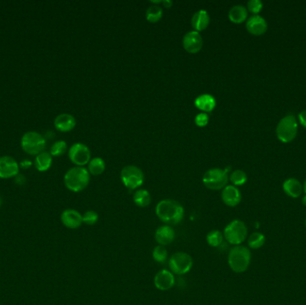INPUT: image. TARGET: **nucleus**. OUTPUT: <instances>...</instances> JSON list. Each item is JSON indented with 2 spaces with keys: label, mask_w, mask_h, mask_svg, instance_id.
I'll use <instances>...</instances> for the list:
<instances>
[{
  "label": "nucleus",
  "mask_w": 306,
  "mask_h": 305,
  "mask_svg": "<svg viewBox=\"0 0 306 305\" xmlns=\"http://www.w3.org/2000/svg\"><path fill=\"white\" fill-rule=\"evenodd\" d=\"M19 174V164L13 157H0V178L9 179Z\"/></svg>",
  "instance_id": "nucleus-11"
},
{
  "label": "nucleus",
  "mask_w": 306,
  "mask_h": 305,
  "mask_svg": "<svg viewBox=\"0 0 306 305\" xmlns=\"http://www.w3.org/2000/svg\"><path fill=\"white\" fill-rule=\"evenodd\" d=\"M283 191L289 197L298 198L303 194V184L296 178H289L283 183Z\"/></svg>",
  "instance_id": "nucleus-19"
},
{
  "label": "nucleus",
  "mask_w": 306,
  "mask_h": 305,
  "mask_svg": "<svg viewBox=\"0 0 306 305\" xmlns=\"http://www.w3.org/2000/svg\"><path fill=\"white\" fill-rule=\"evenodd\" d=\"M64 183L69 191L79 193L87 187L90 183V173L84 166H74L66 172Z\"/></svg>",
  "instance_id": "nucleus-2"
},
{
  "label": "nucleus",
  "mask_w": 306,
  "mask_h": 305,
  "mask_svg": "<svg viewBox=\"0 0 306 305\" xmlns=\"http://www.w3.org/2000/svg\"><path fill=\"white\" fill-rule=\"evenodd\" d=\"M105 167L106 165L104 160L101 158H94L89 162L88 171L92 176H100L104 172Z\"/></svg>",
  "instance_id": "nucleus-25"
},
{
  "label": "nucleus",
  "mask_w": 306,
  "mask_h": 305,
  "mask_svg": "<svg viewBox=\"0 0 306 305\" xmlns=\"http://www.w3.org/2000/svg\"><path fill=\"white\" fill-rule=\"evenodd\" d=\"M304 225H305V227H306V219H305V221H304Z\"/></svg>",
  "instance_id": "nucleus-42"
},
{
  "label": "nucleus",
  "mask_w": 306,
  "mask_h": 305,
  "mask_svg": "<svg viewBox=\"0 0 306 305\" xmlns=\"http://www.w3.org/2000/svg\"><path fill=\"white\" fill-rule=\"evenodd\" d=\"M230 180L235 186H240L246 183L247 175L243 170H235L230 175Z\"/></svg>",
  "instance_id": "nucleus-30"
},
{
  "label": "nucleus",
  "mask_w": 306,
  "mask_h": 305,
  "mask_svg": "<svg viewBox=\"0 0 306 305\" xmlns=\"http://www.w3.org/2000/svg\"><path fill=\"white\" fill-rule=\"evenodd\" d=\"M162 8L157 5H153L148 7L146 10V19L150 23H157L162 17Z\"/></svg>",
  "instance_id": "nucleus-28"
},
{
  "label": "nucleus",
  "mask_w": 306,
  "mask_h": 305,
  "mask_svg": "<svg viewBox=\"0 0 306 305\" xmlns=\"http://www.w3.org/2000/svg\"><path fill=\"white\" fill-rule=\"evenodd\" d=\"M15 183H17L19 184H24L25 183V177L23 175H19L15 177Z\"/></svg>",
  "instance_id": "nucleus-36"
},
{
  "label": "nucleus",
  "mask_w": 306,
  "mask_h": 305,
  "mask_svg": "<svg viewBox=\"0 0 306 305\" xmlns=\"http://www.w3.org/2000/svg\"><path fill=\"white\" fill-rule=\"evenodd\" d=\"M99 220V215L94 211H87L83 215V222L85 225H94Z\"/></svg>",
  "instance_id": "nucleus-32"
},
{
  "label": "nucleus",
  "mask_w": 306,
  "mask_h": 305,
  "mask_svg": "<svg viewBox=\"0 0 306 305\" xmlns=\"http://www.w3.org/2000/svg\"><path fill=\"white\" fill-rule=\"evenodd\" d=\"M228 179L230 177L226 170L212 168L206 171L205 174L203 175L202 183L209 190L218 191L226 187Z\"/></svg>",
  "instance_id": "nucleus-7"
},
{
  "label": "nucleus",
  "mask_w": 306,
  "mask_h": 305,
  "mask_svg": "<svg viewBox=\"0 0 306 305\" xmlns=\"http://www.w3.org/2000/svg\"><path fill=\"white\" fill-rule=\"evenodd\" d=\"M221 199L223 202L228 207H236L242 200V194L239 189L235 185H226L222 189Z\"/></svg>",
  "instance_id": "nucleus-17"
},
{
  "label": "nucleus",
  "mask_w": 306,
  "mask_h": 305,
  "mask_svg": "<svg viewBox=\"0 0 306 305\" xmlns=\"http://www.w3.org/2000/svg\"><path fill=\"white\" fill-rule=\"evenodd\" d=\"M183 46L188 53H198L203 47V39L202 35L200 34L198 31H189L184 36Z\"/></svg>",
  "instance_id": "nucleus-12"
},
{
  "label": "nucleus",
  "mask_w": 306,
  "mask_h": 305,
  "mask_svg": "<svg viewBox=\"0 0 306 305\" xmlns=\"http://www.w3.org/2000/svg\"><path fill=\"white\" fill-rule=\"evenodd\" d=\"M298 132V122L293 115H288L278 122L276 134L278 140L284 143L292 142Z\"/></svg>",
  "instance_id": "nucleus-5"
},
{
  "label": "nucleus",
  "mask_w": 306,
  "mask_h": 305,
  "mask_svg": "<svg viewBox=\"0 0 306 305\" xmlns=\"http://www.w3.org/2000/svg\"><path fill=\"white\" fill-rule=\"evenodd\" d=\"M302 202H303V204L304 206H306V194L303 196V199H302Z\"/></svg>",
  "instance_id": "nucleus-39"
},
{
  "label": "nucleus",
  "mask_w": 306,
  "mask_h": 305,
  "mask_svg": "<svg viewBox=\"0 0 306 305\" xmlns=\"http://www.w3.org/2000/svg\"><path fill=\"white\" fill-rule=\"evenodd\" d=\"M133 202L136 206L140 208H145L148 207L151 202V196L149 192L145 189H139L133 194Z\"/></svg>",
  "instance_id": "nucleus-24"
},
{
  "label": "nucleus",
  "mask_w": 306,
  "mask_h": 305,
  "mask_svg": "<svg viewBox=\"0 0 306 305\" xmlns=\"http://www.w3.org/2000/svg\"><path fill=\"white\" fill-rule=\"evenodd\" d=\"M209 120V116L204 112H202V113H200L195 117V124L200 127H204V126L208 125Z\"/></svg>",
  "instance_id": "nucleus-34"
},
{
  "label": "nucleus",
  "mask_w": 306,
  "mask_h": 305,
  "mask_svg": "<svg viewBox=\"0 0 306 305\" xmlns=\"http://www.w3.org/2000/svg\"><path fill=\"white\" fill-rule=\"evenodd\" d=\"M52 156L48 151H42L35 158L34 165L36 169L40 172H45L52 165Z\"/></svg>",
  "instance_id": "nucleus-23"
},
{
  "label": "nucleus",
  "mask_w": 306,
  "mask_h": 305,
  "mask_svg": "<svg viewBox=\"0 0 306 305\" xmlns=\"http://www.w3.org/2000/svg\"><path fill=\"white\" fill-rule=\"evenodd\" d=\"M245 27L247 31L251 34L254 36H261L267 31L268 25L264 18L259 14H255L248 18Z\"/></svg>",
  "instance_id": "nucleus-15"
},
{
  "label": "nucleus",
  "mask_w": 306,
  "mask_h": 305,
  "mask_svg": "<svg viewBox=\"0 0 306 305\" xmlns=\"http://www.w3.org/2000/svg\"><path fill=\"white\" fill-rule=\"evenodd\" d=\"M303 192H304V193H305V194H306V180L304 181V183H303Z\"/></svg>",
  "instance_id": "nucleus-40"
},
{
  "label": "nucleus",
  "mask_w": 306,
  "mask_h": 305,
  "mask_svg": "<svg viewBox=\"0 0 306 305\" xmlns=\"http://www.w3.org/2000/svg\"><path fill=\"white\" fill-rule=\"evenodd\" d=\"M31 163L28 160H25L24 161L23 163H21L22 167H24V168H27V167H30L31 166Z\"/></svg>",
  "instance_id": "nucleus-38"
},
{
  "label": "nucleus",
  "mask_w": 306,
  "mask_h": 305,
  "mask_svg": "<svg viewBox=\"0 0 306 305\" xmlns=\"http://www.w3.org/2000/svg\"><path fill=\"white\" fill-rule=\"evenodd\" d=\"M76 125V120L72 115L67 113L60 114L55 118L54 125L60 132H67L72 131Z\"/></svg>",
  "instance_id": "nucleus-18"
},
{
  "label": "nucleus",
  "mask_w": 306,
  "mask_h": 305,
  "mask_svg": "<svg viewBox=\"0 0 306 305\" xmlns=\"http://www.w3.org/2000/svg\"><path fill=\"white\" fill-rule=\"evenodd\" d=\"M252 260V253L248 247L237 245L230 249L227 262L230 268L236 273H243L248 270Z\"/></svg>",
  "instance_id": "nucleus-3"
},
{
  "label": "nucleus",
  "mask_w": 306,
  "mask_h": 305,
  "mask_svg": "<svg viewBox=\"0 0 306 305\" xmlns=\"http://www.w3.org/2000/svg\"><path fill=\"white\" fill-rule=\"evenodd\" d=\"M248 16V10L247 8L242 5H237L230 8L228 13V18L230 21L234 24H242L247 19Z\"/></svg>",
  "instance_id": "nucleus-22"
},
{
  "label": "nucleus",
  "mask_w": 306,
  "mask_h": 305,
  "mask_svg": "<svg viewBox=\"0 0 306 305\" xmlns=\"http://www.w3.org/2000/svg\"><path fill=\"white\" fill-rule=\"evenodd\" d=\"M21 147L25 153L31 156H37L40 153L44 151L46 140L41 134L30 131L25 132L22 137Z\"/></svg>",
  "instance_id": "nucleus-6"
},
{
  "label": "nucleus",
  "mask_w": 306,
  "mask_h": 305,
  "mask_svg": "<svg viewBox=\"0 0 306 305\" xmlns=\"http://www.w3.org/2000/svg\"><path fill=\"white\" fill-rule=\"evenodd\" d=\"M194 265L193 258L188 253L184 252L175 253L168 260L169 271L174 275L186 274L191 271Z\"/></svg>",
  "instance_id": "nucleus-8"
},
{
  "label": "nucleus",
  "mask_w": 306,
  "mask_h": 305,
  "mask_svg": "<svg viewBox=\"0 0 306 305\" xmlns=\"http://www.w3.org/2000/svg\"><path fill=\"white\" fill-rule=\"evenodd\" d=\"M2 203H3V201H2V198L0 197V207H1Z\"/></svg>",
  "instance_id": "nucleus-41"
},
{
  "label": "nucleus",
  "mask_w": 306,
  "mask_h": 305,
  "mask_svg": "<svg viewBox=\"0 0 306 305\" xmlns=\"http://www.w3.org/2000/svg\"><path fill=\"white\" fill-rule=\"evenodd\" d=\"M215 98L209 94H202L195 99V105L196 108L204 113L212 112L216 107Z\"/></svg>",
  "instance_id": "nucleus-21"
},
{
  "label": "nucleus",
  "mask_w": 306,
  "mask_h": 305,
  "mask_svg": "<svg viewBox=\"0 0 306 305\" xmlns=\"http://www.w3.org/2000/svg\"><path fill=\"white\" fill-rule=\"evenodd\" d=\"M155 240L159 245L167 246L174 242L176 233L171 225H160L155 231Z\"/></svg>",
  "instance_id": "nucleus-16"
},
{
  "label": "nucleus",
  "mask_w": 306,
  "mask_h": 305,
  "mask_svg": "<svg viewBox=\"0 0 306 305\" xmlns=\"http://www.w3.org/2000/svg\"><path fill=\"white\" fill-rule=\"evenodd\" d=\"M206 240H207V243L209 246L216 248V247L220 246L222 244L223 241L225 240V238H224L222 232H220L219 230H213V231L208 233V235L206 236Z\"/></svg>",
  "instance_id": "nucleus-27"
},
{
  "label": "nucleus",
  "mask_w": 306,
  "mask_h": 305,
  "mask_svg": "<svg viewBox=\"0 0 306 305\" xmlns=\"http://www.w3.org/2000/svg\"><path fill=\"white\" fill-rule=\"evenodd\" d=\"M69 159L76 166H84L91 161V151L87 146L77 142L71 146L68 150Z\"/></svg>",
  "instance_id": "nucleus-10"
},
{
  "label": "nucleus",
  "mask_w": 306,
  "mask_h": 305,
  "mask_svg": "<svg viewBox=\"0 0 306 305\" xmlns=\"http://www.w3.org/2000/svg\"><path fill=\"white\" fill-rule=\"evenodd\" d=\"M298 119H299L301 125L306 128V110L301 111L298 115Z\"/></svg>",
  "instance_id": "nucleus-35"
},
{
  "label": "nucleus",
  "mask_w": 306,
  "mask_h": 305,
  "mask_svg": "<svg viewBox=\"0 0 306 305\" xmlns=\"http://www.w3.org/2000/svg\"><path fill=\"white\" fill-rule=\"evenodd\" d=\"M156 215L165 225H178L184 219V208L180 202L172 199L160 201L156 206Z\"/></svg>",
  "instance_id": "nucleus-1"
},
{
  "label": "nucleus",
  "mask_w": 306,
  "mask_h": 305,
  "mask_svg": "<svg viewBox=\"0 0 306 305\" xmlns=\"http://www.w3.org/2000/svg\"><path fill=\"white\" fill-rule=\"evenodd\" d=\"M167 257H168V252L166 247L162 245H157L156 247H154L152 251V258L156 262L164 263L167 261Z\"/></svg>",
  "instance_id": "nucleus-29"
},
{
  "label": "nucleus",
  "mask_w": 306,
  "mask_h": 305,
  "mask_svg": "<svg viewBox=\"0 0 306 305\" xmlns=\"http://www.w3.org/2000/svg\"><path fill=\"white\" fill-rule=\"evenodd\" d=\"M161 4L163 5L164 7H167V8H170L172 7V5H173V2L170 1V0H164Z\"/></svg>",
  "instance_id": "nucleus-37"
},
{
  "label": "nucleus",
  "mask_w": 306,
  "mask_h": 305,
  "mask_svg": "<svg viewBox=\"0 0 306 305\" xmlns=\"http://www.w3.org/2000/svg\"><path fill=\"white\" fill-rule=\"evenodd\" d=\"M262 7H263V4L260 0H250L247 3V10L251 12L252 14H254V15L260 14L262 10Z\"/></svg>",
  "instance_id": "nucleus-33"
},
{
  "label": "nucleus",
  "mask_w": 306,
  "mask_h": 305,
  "mask_svg": "<svg viewBox=\"0 0 306 305\" xmlns=\"http://www.w3.org/2000/svg\"><path fill=\"white\" fill-rule=\"evenodd\" d=\"M223 235L227 243L237 246L241 245V243H244L246 240L248 229L244 221L240 219H235L226 225Z\"/></svg>",
  "instance_id": "nucleus-4"
},
{
  "label": "nucleus",
  "mask_w": 306,
  "mask_h": 305,
  "mask_svg": "<svg viewBox=\"0 0 306 305\" xmlns=\"http://www.w3.org/2000/svg\"><path fill=\"white\" fill-rule=\"evenodd\" d=\"M66 150H67L66 142L65 141H58L51 146L49 153L52 157H60L64 155Z\"/></svg>",
  "instance_id": "nucleus-31"
},
{
  "label": "nucleus",
  "mask_w": 306,
  "mask_h": 305,
  "mask_svg": "<svg viewBox=\"0 0 306 305\" xmlns=\"http://www.w3.org/2000/svg\"><path fill=\"white\" fill-rule=\"evenodd\" d=\"M209 15L206 10H199L192 17V26L195 31H204L209 25Z\"/></svg>",
  "instance_id": "nucleus-20"
},
{
  "label": "nucleus",
  "mask_w": 306,
  "mask_h": 305,
  "mask_svg": "<svg viewBox=\"0 0 306 305\" xmlns=\"http://www.w3.org/2000/svg\"><path fill=\"white\" fill-rule=\"evenodd\" d=\"M63 225L69 229H77L80 227L83 222V215L76 209L67 208L65 209L60 217Z\"/></svg>",
  "instance_id": "nucleus-14"
},
{
  "label": "nucleus",
  "mask_w": 306,
  "mask_h": 305,
  "mask_svg": "<svg viewBox=\"0 0 306 305\" xmlns=\"http://www.w3.org/2000/svg\"><path fill=\"white\" fill-rule=\"evenodd\" d=\"M175 283V275L167 270H161L154 277V285L160 291L170 290L174 287Z\"/></svg>",
  "instance_id": "nucleus-13"
},
{
  "label": "nucleus",
  "mask_w": 306,
  "mask_h": 305,
  "mask_svg": "<svg viewBox=\"0 0 306 305\" xmlns=\"http://www.w3.org/2000/svg\"><path fill=\"white\" fill-rule=\"evenodd\" d=\"M265 240L266 238H265L263 234L260 232H254L251 234L250 236L248 237L247 243H248V246L250 247L251 249H260L264 245Z\"/></svg>",
  "instance_id": "nucleus-26"
},
{
  "label": "nucleus",
  "mask_w": 306,
  "mask_h": 305,
  "mask_svg": "<svg viewBox=\"0 0 306 305\" xmlns=\"http://www.w3.org/2000/svg\"><path fill=\"white\" fill-rule=\"evenodd\" d=\"M121 181L125 187L129 190H135L142 186L144 182V175L138 166L129 165L121 170Z\"/></svg>",
  "instance_id": "nucleus-9"
}]
</instances>
